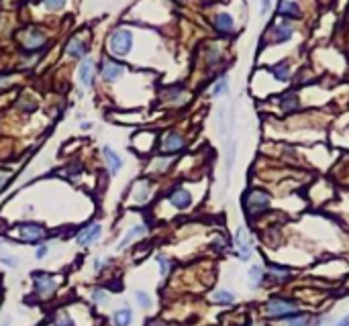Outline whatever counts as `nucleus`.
I'll use <instances>...</instances> for the list:
<instances>
[{"mask_svg":"<svg viewBox=\"0 0 349 326\" xmlns=\"http://www.w3.org/2000/svg\"><path fill=\"white\" fill-rule=\"evenodd\" d=\"M270 204H272L270 194L262 190V187H251L243 196V210L247 218H257L259 214H264L270 208Z\"/></svg>","mask_w":349,"mask_h":326,"instance_id":"f257e3e1","label":"nucleus"},{"mask_svg":"<svg viewBox=\"0 0 349 326\" xmlns=\"http://www.w3.org/2000/svg\"><path fill=\"white\" fill-rule=\"evenodd\" d=\"M300 304L292 298H286V295H274L266 302V316L272 320H284L288 316H292L298 312Z\"/></svg>","mask_w":349,"mask_h":326,"instance_id":"f03ea898","label":"nucleus"},{"mask_svg":"<svg viewBox=\"0 0 349 326\" xmlns=\"http://www.w3.org/2000/svg\"><path fill=\"white\" fill-rule=\"evenodd\" d=\"M133 49V33L129 29H115L108 35V51L115 57H127Z\"/></svg>","mask_w":349,"mask_h":326,"instance_id":"7ed1b4c3","label":"nucleus"},{"mask_svg":"<svg viewBox=\"0 0 349 326\" xmlns=\"http://www.w3.org/2000/svg\"><path fill=\"white\" fill-rule=\"evenodd\" d=\"M31 279H33V292L39 298H51L57 290V278L47 271L31 273Z\"/></svg>","mask_w":349,"mask_h":326,"instance_id":"20e7f679","label":"nucleus"},{"mask_svg":"<svg viewBox=\"0 0 349 326\" xmlns=\"http://www.w3.org/2000/svg\"><path fill=\"white\" fill-rule=\"evenodd\" d=\"M17 234H18V241L23 243H29V245H37L45 241L47 236V229L41 224V222H21L17 224Z\"/></svg>","mask_w":349,"mask_h":326,"instance_id":"39448f33","label":"nucleus"},{"mask_svg":"<svg viewBox=\"0 0 349 326\" xmlns=\"http://www.w3.org/2000/svg\"><path fill=\"white\" fill-rule=\"evenodd\" d=\"M167 202L174 206L176 210H188L192 206V194L184 186H174L167 192Z\"/></svg>","mask_w":349,"mask_h":326,"instance_id":"423d86ee","label":"nucleus"},{"mask_svg":"<svg viewBox=\"0 0 349 326\" xmlns=\"http://www.w3.org/2000/svg\"><path fill=\"white\" fill-rule=\"evenodd\" d=\"M235 253L241 261H249L251 259V253H253V245L249 241V234L245 226H239L235 231Z\"/></svg>","mask_w":349,"mask_h":326,"instance_id":"0eeeda50","label":"nucleus"},{"mask_svg":"<svg viewBox=\"0 0 349 326\" xmlns=\"http://www.w3.org/2000/svg\"><path fill=\"white\" fill-rule=\"evenodd\" d=\"M21 43L29 51H37V49H41L47 43V37L39 29H27V31L21 33Z\"/></svg>","mask_w":349,"mask_h":326,"instance_id":"6e6552de","label":"nucleus"},{"mask_svg":"<svg viewBox=\"0 0 349 326\" xmlns=\"http://www.w3.org/2000/svg\"><path fill=\"white\" fill-rule=\"evenodd\" d=\"M186 147V141H184V137L180 133H174V131H169L162 137V143H159V149H162V153H180L182 149Z\"/></svg>","mask_w":349,"mask_h":326,"instance_id":"1a4fd4ad","label":"nucleus"},{"mask_svg":"<svg viewBox=\"0 0 349 326\" xmlns=\"http://www.w3.org/2000/svg\"><path fill=\"white\" fill-rule=\"evenodd\" d=\"M100 234H102V224L100 222H92V224L84 226V229L76 234V243L80 247H90L92 243H96L98 239H100Z\"/></svg>","mask_w":349,"mask_h":326,"instance_id":"9d476101","label":"nucleus"},{"mask_svg":"<svg viewBox=\"0 0 349 326\" xmlns=\"http://www.w3.org/2000/svg\"><path fill=\"white\" fill-rule=\"evenodd\" d=\"M123 74H125V65H123V63L115 62V59H102L100 76H102L104 82L113 84V82H116V80H121Z\"/></svg>","mask_w":349,"mask_h":326,"instance_id":"9b49d317","label":"nucleus"},{"mask_svg":"<svg viewBox=\"0 0 349 326\" xmlns=\"http://www.w3.org/2000/svg\"><path fill=\"white\" fill-rule=\"evenodd\" d=\"M78 78H80V84L84 88H92V84H94V62L90 57L82 59L80 70H78Z\"/></svg>","mask_w":349,"mask_h":326,"instance_id":"f8f14e48","label":"nucleus"},{"mask_svg":"<svg viewBox=\"0 0 349 326\" xmlns=\"http://www.w3.org/2000/svg\"><path fill=\"white\" fill-rule=\"evenodd\" d=\"M147 224H135V226H131L127 233H125V236L121 241H118V245H116V251H125L129 245H131L133 241H137L139 236H143V234H147Z\"/></svg>","mask_w":349,"mask_h":326,"instance_id":"ddd939ff","label":"nucleus"},{"mask_svg":"<svg viewBox=\"0 0 349 326\" xmlns=\"http://www.w3.org/2000/svg\"><path fill=\"white\" fill-rule=\"evenodd\" d=\"M272 41L274 43H286V41H290V39L294 37V29L290 23H278L272 27Z\"/></svg>","mask_w":349,"mask_h":326,"instance_id":"4468645a","label":"nucleus"},{"mask_svg":"<svg viewBox=\"0 0 349 326\" xmlns=\"http://www.w3.org/2000/svg\"><path fill=\"white\" fill-rule=\"evenodd\" d=\"M267 275H270V279L276 281V283H284L292 278V271L290 267H286V265H278V263H267Z\"/></svg>","mask_w":349,"mask_h":326,"instance_id":"2eb2a0df","label":"nucleus"},{"mask_svg":"<svg viewBox=\"0 0 349 326\" xmlns=\"http://www.w3.org/2000/svg\"><path fill=\"white\" fill-rule=\"evenodd\" d=\"M282 322H284V326H318V320L315 318V316L304 314L300 310H298L296 314H292V316H288V318H284Z\"/></svg>","mask_w":349,"mask_h":326,"instance_id":"dca6fc26","label":"nucleus"},{"mask_svg":"<svg viewBox=\"0 0 349 326\" xmlns=\"http://www.w3.org/2000/svg\"><path fill=\"white\" fill-rule=\"evenodd\" d=\"M149 196H151V182L147 180V177H141V180L135 182V190H133V200L143 204L149 200Z\"/></svg>","mask_w":349,"mask_h":326,"instance_id":"f3484780","label":"nucleus"},{"mask_svg":"<svg viewBox=\"0 0 349 326\" xmlns=\"http://www.w3.org/2000/svg\"><path fill=\"white\" fill-rule=\"evenodd\" d=\"M215 29L221 35H231L235 31V21H233V16L229 15V13H218L215 16Z\"/></svg>","mask_w":349,"mask_h":326,"instance_id":"a211bd4d","label":"nucleus"},{"mask_svg":"<svg viewBox=\"0 0 349 326\" xmlns=\"http://www.w3.org/2000/svg\"><path fill=\"white\" fill-rule=\"evenodd\" d=\"M86 53H88V47H86V43L82 41V39L74 37V39H69V41H67V45H66V55L74 57V59H84Z\"/></svg>","mask_w":349,"mask_h":326,"instance_id":"6ab92c4d","label":"nucleus"},{"mask_svg":"<svg viewBox=\"0 0 349 326\" xmlns=\"http://www.w3.org/2000/svg\"><path fill=\"white\" fill-rule=\"evenodd\" d=\"M278 15L282 18H300V6H298V2H294V0H280Z\"/></svg>","mask_w":349,"mask_h":326,"instance_id":"aec40b11","label":"nucleus"},{"mask_svg":"<svg viewBox=\"0 0 349 326\" xmlns=\"http://www.w3.org/2000/svg\"><path fill=\"white\" fill-rule=\"evenodd\" d=\"M247 281H249V288L251 290H259L266 281V271L262 265H251L247 271Z\"/></svg>","mask_w":349,"mask_h":326,"instance_id":"412c9836","label":"nucleus"},{"mask_svg":"<svg viewBox=\"0 0 349 326\" xmlns=\"http://www.w3.org/2000/svg\"><path fill=\"white\" fill-rule=\"evenodd\" d=\"M102 155H104V161H106V167H108V171H111L113 175H116L118 171H121V167H123V159L118 157V153H115L111 147H102Z\"/></svg>","mask_w":349,"mask_h":326,"instance_id":"4be33fe9","label":"nucleus"},{"mask_svg":"<svg viewBox=\"0 0 349 326\" xmlns=\"http://www.w3.org/2000/svg\"><path fill=\"white\" fill-rule=\"evenodd\" d=\"M280 108L286 112V114H290L294 110H298L300 108V100H298V96L294 92H286L282 98H280Z\"/></svg>","mask_w":349,"mask_h":326,"instance_id":"5701e85b","label":"nucleus"},{"mask_svg":"<svg viewBox=\"0 0 349 326\" xmlns=\"http://www.w3.org/2000/svg\"><path fill=\"white\" fill-rule=\"evenodd\" d=\"M133 322V310L131 308H121L113 312V324L115 326H131Z\"/></svg>","mask_w":349,"mask_h":326,"instance_id":"b1692460","label":"nucleus"},{"mask_svg":"<svg viewBox=\"0 0 349 326\" xmlns=\"http://www.w3.org/2000/svg\"><path fill=\"white\" fill-rule=\"evenodd\" d=\"M270 72H272V76L276 78L278 82H288L290 80V63L288 62H280V63L272 65Z\"/></svg>","mask_w":349,"mask_h":326,"instance_id":"393cba45","label":"nucleus"},{"mask_svg":"<svg viewBox=\"0 0 349 326\" xmlns=\"http://www.w3.org/2000/svg\"><path fill=\"white\" fill-rule=\"evenodd\" d=\"M211 300L218 306H231L235 302V294L229 292V290H216V292H213Z\"/></svg>","mask_w":349,"mask_h":326,"instance_id":"a878e982","label":"nucleus"},{"mask_svg":"<svg viewBox=\"0 0 349 326\" xmlns=\"http://www.w3.org/2000/svg\"><path fill=\"white\" fill-rule=\"evenodd\" d=\"M53 326H76V322L66 310H62V312H57L53 316Z\"/></svg>","mask_w":349,"mask_h":326,"instance_id":"bb28decb","label":"nucleus"},{"mask_svg":"<svg viewBox=\"0 0 349 326\" xmlns=\"http://www.w3.org/2000/svg\"><path fill=\"white\" fill-rule=\"evenodd\" d=\"M92 302H94L96 306H104V304L108 302V292H106V288H94V290H92Z\"/></svg>","mask_w":349,"mask_h":326,"instance_id":"cd10ccee","label":"nucleus"},{"mask_svg":"<svg viewBox=\"0 0 349 326\" xmlns=\"http://www.w3.org/2000/svg\"><path fill=\"white\" fill-rule=\"evenodd\" d=\"M155 261H157V265H159V273H162V278H166V275L172 271V261H169L166 255H157Z\"/></svg>","mask_w":349,"mask_h":326,"instance_id":"c85d7f7f","label":"nucleus"},{"mask_svg":"<svg viewBox=\"0 0 349 326\" xmlns=\"http://www.w3.org/2000/svg\"><path fill=\"white\" fill-rule=\"evenodd\" d=\"M227 90H229V78L223 76L221 80H216V84L213 86V96H223V94H227Z\"/></svg>","mask_w":349,"mask_h":326,"instance_id":"c756f323","label":"nucleus"},{"mask_svg":"<svg viewBox=\"0 0 349 326\" xmlns=\"http://www.w3.org/2000/svg\"><path fill=\"white\" fill-rule=\"evenodd\" d=\"M82 163L80 161H74V163H67L64 170H62V175H67V177H74V175H78V173H82Z\"/></svg>","mask_w":349,"mask_h":326,"instance_id":"7c9ffc66","label":"nucleus"},{"mask_svg":"<svg viewBox=\"0 0 349 326\" xmlns=\"http://www.w3.org/2000/svg\"><path fill=\"white\" fill-rule=\"evenodd\" d=\"M135 300H137V304L141 306L143 310L151 308V298H149V294H147V292H143V290H137V292H135Z\"/></svg>","mask_w":349,"mask_h":326,"instance_id":"2f4dec72","label":"nucleus"},{"mask_svg":"<svg viewBox=\"0 0 349 326\" xmlns=\"http://www.w3.org/2000/svg\"><path fill=\"white\" fill-rule=\"evenodd\" d=\"M169 163H172V157H164V159H162V157H157V159H155V167H153L151 171L153 173H164Z\"/></svg>","mask_w":349,"mask_h":326,"instance_id":"473e14b6","label":"nucleus"},{"mask_svg":"<svg viewBox=\"0 0 349 326\" xmlns=\"http://www.w3.org/2000/svg\"><path fill=\"white\" fill-rule=\"evenodd\" d=\"M213 249H215L216 253H225V251L229 249V243H227L225 236H215V241H213Z\"/></svg>","mask_w":349,"mask_h":326,"instance_id":"72a5a7b5","label":"nucleus"},{"mask_svg":"<svg viewBox=\"0 0 349 326\" xmlns=\"http://www.w3.org/2000/svg\"><path fill=\"white\" fill-rule=\"evenodd\" d=\"M106 265H111V259H106V257H96L94 259V271L102 273L106 269Z\"/></svg>","mask_w":349,"mask_h":326,"instance_id":"f704fd0d","label":"nucleus"},{"mask_svg":"<svg viewBox=\"0 0 349 326\" xmlns=\"http://www.w3.org/2000/svg\"><path fill=\"white\" fill-rule=\"evenodd\" d=\"M64 6H66V0H45L47 11H62Z\"/></svg>","mask_w":349,"mask_h":326,"instance_id":"c9c22d12","label":"nucleus"},{"mask_svg":"<svg viewBox=\"0 0 349 326\" xmlns=\"http://www.w3.org/2000/svg\"><path fill=\"white\" fill-rule=\"evenodd\" d=\"M0 263L8 265V267H17V265H18V259H17V257H11L8 253H0Z\"/></svg>","mask_w":349,"mask_h":326,"instance_id":"e433bc0d","label":"nucleus"},{"mask_svg":"<svg viewBox=\"0 0 349 326\" xmlns=\"http://www.w3.org/2000/svg\"><path fill=\"white\" fill-rule=\"evenodd\" d=\"M11 177H13V173H11V171L0 170V190H4V187L8 186V182H11Z\"/></svg>","mask_w":349,"mask_h":326,"instance_id":"4c0bfd02","label":"nucleus"},{"mask_svg":"<svg viewBox=\"0 0 349 326\" xmlns=\"http://www.w3.org/2000/svg\"><path fill=\"white\" fill-rule=\"evenodd\" d=\"M47 253H49V245H39L37 251H35V257L37 259H45Z\"/></svg>","mask_w":349,"mask_h":326,"instance_id":"58836bf2","label":"nucleus"},{"mask_svg":"<svg viewBox=\"0 0 349 326\" xmlns=\"http://www.w3.org/2000/svg\"><path fill=\"white\" fill-rule=\"evenodd\" d=\"M108 290H115V292H121V290H123V288H121V281H118V279L115 281V279H113L111 283H108Z\"/></svg>","mask_w":349,"mask_h":326,"instance_id":"ea45409f","label":"nucleus"},{"mask_svg":"<svg viewBox=\"0 0 349 326\" xmlns=\"http://www.w3.org/2000/svg\"><path fill=\"white\" fill-rule=\"evenodd\" d=\"M145 326H167L164 320H159V318H153V320H149V322H145Z\"/></svg>","mask_w":349,"mask_h":326,"instance_id":"a19ab883","label":"nucleus"},{"mask_svg":"<svg viewBox=\"0 0 349 326\" xmlns=\"http://www.w3.org/2000/svg\"><path fill=\"white\" fill-rule=\"evenodd\" d=\"M11 84V76H0V90Z\"/></svg>","mask_w":349,"mask_h":326,"instance_id":"79ce46f5","label":"nucleus"},{"mask_svg":"<svg viewBox=\"0 0 349 326\" xmlns=\"http://www.w3.org/2000/svg\"><path fill=\"white\" fill-rule=\"evenodd\" d=\"M333 326H349V314H347V316H343L341 320H337Z\"/></svg>","mask_w":349,"mask_h":326,"instance_id":"37998d69","label":"nucleus"},{"mask_svg":"<svg viewBox=\"0 0 349 326\" xmlns=\"http://www.w3.org/2000/svg\"><path fill=\"white\" fill-rule=\"evenodd\" d=\"M270 2L272 0H262V15H266L267 11H270Z\"/></svg>","mask_w":349,"mask_h":326,"instance_id":"c03bdc74","label":"nucleus"},{"mask_svg":"<svg viewBox=\"0 0 349 326\" xmlns=\"http://www.w3.org/2000/svg\"><path fill=\"white\" fill-rule=\"evenodd\" d=\"M0 326H11V318H8V316H4L2 322H0Z\"/></svg>","mask_w":349,"mask_h":326,"instance_id":"a18cd8bd","label":"nucleus"},{"mask_svg":"<svg viewBox=\"0 0 349 326\" xmlns=\"http://www.w3.org/2000/svg\"><path fill=\"white\" fill-rule=\"evenodd\" d=\"M90 126H92V123H82V124H80V128H84V131H88Z\"/></svg>","mask_w":349,"mask_h":326,"instance_id":"49530a36","label":"nucleus"},{"mask_svg":"<svg viewBox=\"0 0 349 326\" xmlns=\"http://www.w3.org/2000/svg\"><path fill=\"white\" fill-rule=\"evenodd\" d=\"M249 326H255V324H249Z\"/></svg>","mask_w":349,"mask_h":326,"instance_id":"de8ad7c7","label":"nucleus"},{"mask_svg":"<svg viewBox=\"0 0 349 326\" xmlns=\"http://www.w3.org/2000/svg\"><path fill=\"white\" fill-rule=\"evenodd\" d=\"M33 2H37V0H33Z\"/></svg>","mask_w":349,"mask_h":326,"instance_id":"09e8293b","label":"nucleus"}]
</instances>
